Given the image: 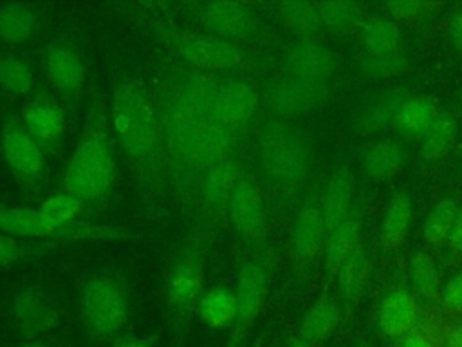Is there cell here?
<instances>
[{"instance_id": "obj_1", "label": "cell", "mask_w": 462, "mask_h": 347, "mask_svg": "<svg viewBox=\"0 0 462 347\" xmlns=\"http://www.w3.org/2000/svg\"><path fill=\"white\" fill-rule=\"evenodd\" d=\"M218 81L215 74L189 67L170 78L157 101L162 157L184 188L188 159L199 134L211 119V99Z\"/></svg>"}, {"instance_id": "obj_2", "label": "cell", "mask_w": 462, "mask_h": 347, "mask_svg": "<svg viewBox=\"0 0 462 347\" xmlns=\"http://www.w3.org/2000/svg\"><path fill=\"white\" fill-rule=\"evenodd\" d=\"M110 128L134 172L141 179L157 181L162 163L159 116L139 83L128 80L116 83L110 99Z\"/></svg>"}, {"instance_id": "obj_3", "label": "cell", "mask_w": 462, "mask_h": 347, "mask_svg": "<svg viewBox=\"0 0 462 347\" xmlns=\"http://www.w3.org/2000/svg\"><path fill=\"white\" fill-rule=\"evenodd\" d=\"M101 98L92 99L83 132L63 174L65 192L85 201L106 197L116 181V155Z\"/></svg>"}, {"instance_id": "obj_4", "label": "cell", "mask_w": 462, "mask_h": 347, "mask_svg": "<svg viewBox=\"0 0 462 347\" xmlns=\"http://www.w3.org/2000/svg\"><path fill=\"white\" fill-rule=\"evenodd\" d=\"M215 228L199 219L197 226L177 249L164 284L168 322L177 338H180L191 320L195 307L202 296L204 264L208 246Z\"/></svg>"}, {"instance_id": "obj_5", "label": "cell", "mask_w": 462, "mask_h": 347, "mask_svg": "<svg viewBox=\"0 0 462 347\" xmlns=\"http://www.w3.org/2000/svg\"><path fill=\"white\" fill-rule=\"evenodd\" d=\"M258 163L269 183L285 192L305 184L312 168V148L305 132L287 119H267L256 136Z\"/></svg>"}, {"instance_id": "obj_6", "label": "cell", "mask_w": 462, "mask_h": 347, "mask_svg": "<svg viewBox=\"0 0 462 347\" xmlns=\"http://www.w3.org/2000/svg\"><path fill=\"white\" fill-rule=\"evenodd\" d=\"M79 311L92 340H110L126 324L128 293L119 278L112 275H92L81 287Z\"/></svg>"}, {"instance_id": "obj_7", "label": "cell", "mask_w": 462, "mask_h": 347, "mask_svg": "<svg viewBox=\"0 0 462 347\" xmlns=\"http://www.w3.org/2000/svg\"><path fill=\"white\" fill-rule=\"evenodd\" d=\"M271 269L265 257L247 258L236 278V320L224 347H245L249 333L265 304L269 293Z\"/></svg>"}, {"instance_id": "obj_8", "label": "cell", "mask_w": 462, "mask_h": 347, "mask_svg": "<svg viewBox=\"0 0 462 347\" xmlns=\"http://www.w3.org/2000/svg\"><path fill=\"white\" fill-rule=\"evenodd\" d=\"M227 219L244 244H247L251 249H260L263 246L267 233L265 204L260 186L247 172H240L235 184L227 208Z\"/></svg>"}, {"instance_id": "obj_9", "label": "cell", "mask_w": 462, "mask_h": 347, "mask_svg": "<svg viewBox=\"0 0 462 347\" xmlns=\"http://www.w3.org/2000/svg\"><path fill=\"white\" fill-rule=\"evenodd\" d=\"M173 45L191 69L208 74L233 70L244 61L238 45L217 36L180 34L173 38Z\"/></svg>"}, {"instance_id": "obj_10", "label": "cell", "mask_w": 462, "mask_h": 347, "mask_svg": "<svg viewBox=\"0 0 462 347\" xmlns=\"http://www.w3.org/2000/svg\"><path fill=\"white\" fill-rule=\"evenodd\" d=\"M328 98V87L321 81H307L300 78H283L269 83L263 92L267 108L278 117L287 119L303 116L319 107Z\"/></svg>"}, {"instance_id": "obj_11", "label": "cell", "mask_w": 462, "mask_h": 347, "mask_svg": "<svg viewBox=\"0 0 462 347\" xmlns=\"http://www.w3.org/2000/svg\"><path fill=\"white\" fill-rule=\"evenodd\" d=\"M260 94L249 81L220 80L211 99V119L220 127L240 134L256 114Z\"/></svg>"}, {"instance_id": "obj_12", "label": "cell", "mask_w": 462, "mask_h": 347, "mask_svg": "<svg viewBox=\"0 0 462 347\" xmlns=\"http://www.w3.org/2000/svg\"><path fill=\"white\" fill-rule=\"evenodd\" d=\"M240 177V166L233 157L211 166L197 184V195L200 201L199 217L211 228H218L227 217L229 201L235 184Z\"/></svg>"}, {"instance_id": "obj_13", "label": "cell", "mask_w": 462, "mask_h": 347, "mask_svg": "<svg viewBox=\"0 0 462 347\" xmlns=\"http://www.w3.org/2000/svg\"><path fill=\"white\" fill-rule=\"evenodd\" d=\"M327 228L319 199L310 197L296 213L291 230V257L298 273H307L319 251L325 248Z\"/></svg>"}, {"instance_id": "obj_14", "label": "cell", "mask_w": 462, "mask_h": 347, "mask_svg": "<svg viewBox=\"0 0 462 347\" xmlns=\"http://www.w3.org/2000/svg\"><path fill=\"white\" fill-rule=\"evenodd\" d=\"M2 154L14 175L22 181H34L45 170V154L36 139L25 130V127L14 119L7 117L2 127L0 136Z\"/></svg>"}, {"instance_id": "obj_15", "label": "cell", "mask_w": 462, "mask_h": 347, "mask_svg": "<svg viewBox=\"0 0 462 347\" xmlns=\"http://www.w3.org/2000/svg\"><path fill=\"white\" fill-rule=\"evenodd\" d=\"M11 314L16 329L25 340H38L42 334L51 333L60 322L56 305L34 286L23 287L14 295Z\"/></svg>"}, {"instance_id": "obj_16", "label": "cell", "mask_w": 462, "mask_h": 347, "mask_svg": "<svg viewBox=\"0 0 462 347\" xmlns=\"http://www.w3.org/2000/svg\"><path fill=\"white\" fill-rule=\"evenodd\" d=\"M236 137V134L209 119V123L202 128L191 148L186 172V190H189L193 184H199V179L211 166L222 163L227 157H233L231 154Z\"/></svg>"}, {"instance_id": "obj_17", "label": "cell", "mask_w": 462, "mask_h": 347, "mask_svg": "<svg viewBox=\"0 0 462 347\" xmlns=\"http://www.w3.org/2000/svg\"><path fill=\"white\" fill-rule=\"evenodd\" d=\"M285 67L292 78L327 83L336 69V56L325 43L314 38H301L289 47Z\"/></svg>"}, {"instance_id": "obj_18", "label": "cell", "mask_w": 462, "mask_h": 347, "mask_svg": "<svg viewBox=\"0 0 462 347\" xmlns=\"http://www.w3.org/2000/svg\"><path fill=\"white\" fill-rule=\"evenodd\" d=\"M202 18L209 31L226 42H238L254 29V16L247 4L238 0H215L204 5Z\"/></svg>"}, {"instance_id": "obj_19", "label": "cell", "mask_w": 462, "mask_h": 347, "mask_svg": "<svg viewBox=\"0 0 462 347\" xmlns=\"http://www.w3.org/2000/svg\"><path fill=\"white\" fill-rule=\"evenodd\" d=\"M43 69L51 83L65 96H74L85 83V67L78 51L63 42L49 43L42 54Z\"/></svg>"}, {"instance_id": "obj_20", "label": "cell", "mask_w": 462, "mask_h": 347, "mask_svg": "<svg viewBox=\"0 0 462 347\" xmlns=\"http://www.w3.org/2000/svg\"><path fill=\"white\" fill-rule=\"evenodd\" d=\"M419 320L415 296L408 289H392L384 295L377 313V324L386 338H406Z\"/></svg>"}, {"instance_id": "obj_21", "label": "cell", "mask_w": 462, "mask_h": 347, "mask_svg": "<svg viewBox=\"0 0 462 347\" xmlns=\"http://www.w3.org/2000/svg\"><path fill=\"white\" fill-rule=\"evenodd\" d=\"M22 125L40 146H52L60 141L65 130V116L54 101L47 98H34L23 108Z\"/></svg>"}, {"instance_id": "obj_22", "label": "cell", "mask_w": 462, "mask_h": 347, "mask_svg": "<svg viewBox=\"0 0 462 347\" xmlns=\"http://www.w3.org/2000/svg\"><path fill=\"white\" fill-rule=\"evenodd\" d=\"M352 192L354 179L346 166L337 168L325 184L323 195L319 199V208L327 233L341 224L352 211Z\"/></svg>"}, {"instance_id": "obj_23", "label": "cell", "mask_w": 462, "mask_h": 347, "mask_svg": "<svg viewBox=\"0 0 462 347\" xmlns=\"http://www.w3.org/2000/svg\"><path fill=\"white\" fill-rule=\"evenodd\" d=\"M361 242V215L359 210H352L350 215L327 233L325 240V273L336 277L339 266L350 257V253Z\"/></svg>"}, {"instance_id": "obj_24", "label": "cell", "mask_w": 462, "mask_h": 347, "mask_svg": "<svg viewBox=\"0 0 462 347\" xmlns=\"http://www.w3.org/2000/svg\"><path fill=\"white\" fill-rule=\"evenodd\" d=\"M341 318V311L332 296L323 293L305 313L296 336L310 345H319L332 336Z\"/></svg>"}, {"instance_id": "obj_25", "label": "cell", "mask_w": 462, "mask_h": 347, "mask_svg": "<svg viewBox=\"0 0 462 347\" xmlns=\"http://www.w3.org/2000/svg\"><path fill=\"white\" fill-rule=\"evenodd\" d=\"M439 107L430 96H408L393 119L395 130L408 139H422L439 116Z\"/></svg>"}, {"instance_id": "obj_26", "label": "cell", "mask_w": 462, "mask_h": 347, "mask_svg": "<svg viewBox=\"0 0 462 347\" xmlns=\"http://www.w3.org/2000/svg\"><path fill=\"white\" fill-rule=\"evenodd\" d=\"M363 168L372 179H392L406 163V150L395 139H379L363 154Z\"/></svg>"}, {"instance_id": "obj_27", "label": "cell", "mask_w": 462, "mask_h": 347, "mask_svg": "<svg viewBox=\"0 0 462 347\" xmlns=\"http://www.w3.org/2000/svg\"><path fill=\"white\" fill-rule=\"evenodd\" d=\"M408 96H410L408 92H404L401 89H395L392 92H384V94L377 96L375 99H372L357 114L356 123H354L356 132L374 134V132H379V130L393 125L397 110Z\"/></svg>"}, {"instance_id": "obj_28", "label": "cell", "mask_w": 462, "mask_h": 347, "mask_svg": "<svg viewBox=\"0 0 462 347\" xmlns=\"http://www.w3.org/2000/svg\"><path fill=\"white\" fill-rule=\"evenodd\" d=\"M200 320L211 329L233 327L236 320V295L235 289L218 286L206 291L197 305Z\"/></svg>"}, {"instance_id": "obj_29", "label": "cell", "mask_w": 462, "mask_h": 347, "mask_svg": "<svg viewBox=\"0 0 462 347\" xmlns=\"http://www.w3.org/2000/svg\"><path fill=\"white\" fill-rule=\"evenodd\" d=\"M370 277V257L363 242L350 253V257L339 266L336 273L337 289L345 300V304L356 302Z\"/></svg>"}, {"instance_id": "obj_30", "label": "cell", "mask_w": 462, "mask_h": 347, "mask_svg": "<svg viewBox=\"0 0 462 347\" xmlns=\"http://www.w3.org/2000/svg\"><path fill=\"white\" fill-rule=\"evenodd\" d=\"M359 38L366 54H392L399 51L401 29L392 18L370 16L359 23Z\"/></svg>"}, {"instance_id": "obj_31", "label": "cell", "mask_w": 462, "mask_h": 347, "mask_svg": "<svg viewBox=\"0 0 462 347\" xmlns=\"http://www.w3.org/2000/svg\"><path fill=\"white\" fill-rule=\"evenodd\" d=\"M36 29L32 9L22 2L0 5V40L7 45L25 43Z\"/></svg>"}, {"instance_id": "obj_32", "label": "cell", "mask_w": 462, "mask_h": 347, "mask_svg": "<svg viewBox=\"0 0 462 347\" xmlns=\"http://www.w3.org/2000/svg\"><path fill=\"white\" fill-rule=\"evenodd\" d=\"M457 119L451 112H439L433 125L420 139V155L428 163L442 159L455 145Z\"/></svg>"}, {"instance_id": "obj_33", "label": "cell", "mask_w": 462, "mask_h": 347, "mask_svg": "<svg viewBox=\"0 0 462 347\" xmlns=\"http://www.w3.org/2000/svg\"><path fill=\"white\" fill-rule=\"evenodd\" d=\"M411 220V201L406 193H399L392 199L386 208L381 224V242L384 248L399 246L410 228Z\"/></svg>"}, {"instance_id": "obj_34", "label": "cell", "mask_w": 462, "mask_h": 347, "mask_svg": "<svg viewBox=\"0 0 462 347\" xmlns=\"http://www.w3.org/2000/svg\"><path fill=\"white\" fill-rule=\"evenodd\" d=\"M457 211L458 204L453 197H442L431 206L422 224V237L426 244L439 248L448 242Z\"/></svg>"}, {"instance_id": "obj_35", "label": "cell", "mask_w": 462, "mask_h": 347, "mask_svg": "<svg viewBox=\"0 0 462 347\" xmlns=\"http://www.w3.org/2000/svg\"><path fill=\"white\" fill-rule=\"evenodd\" d=\"M282 22L303 38H310L319 31L321 20L316 4L305 0H285L276 5Z\"/></svg>"}, {"instance_id": "obj_36", "label": "cell", "mask_w": 462, "mask_h": 347, "mask_svg": "<svg viewBox=\"0 0 462 347\" xmlns=\"http://www.w3.org/2000/svg\"><path fill=\"white\" fill-rule=\"evenodd\" d=\"M410 280L413 289L428 302L440 300V277L433 258L424 251H413L410 257Z\"/></svg>"}, {"instance_id": "obj_37", "label": "cell", "mask_w": 462, "mask_h": 347, "mask_svg": "<svg viewBox=\"0 0 462 347\" xmlns=\"http://www.w3.org/2000/svg\"><path fill=\"white\" fill-rule=\"evenodd\" d=\"M0 230L5 235H18L25 239H52L40 220L36 210L29 208H0Z\"/></svg>"}, {"instance_id": "obj_38", "label": "cell", "mask_w": 462, "mask_h": 347, "mask_svg": "<svg viewBox=\"0 0 462 347\" xmlns=\"http://www.w3.org/2000/svg\"><path fill=\"white\" fill-rule=\"evenodd\" d=\"M316 9L321 25L332 31L348 29L361 18V7L352 0H323L316 2Z\"/></svg>"}, {"instance_id": "obj_39", "label": "cell", "mask_w": 462, "mask_h": 347, "mask_svg": "<svg viewBox=\"0 0 462 347\" xmlns=\"http://www.w3.org/2000/svg\"><path fill=\"white\" fill-rule=\"evenodd\" d=\"M32 69L20 56H0V85L13 94H27L32 89Z\"/></svg>"}, {"instance_id": "obj_40", "label": "cell", "mask_w": 462, "mask_h": 347, "mask_svg": "<svg viewBox=\"0 0 462 347\" xmlns=\"http://www.w3.org/2000/svg\"><path fill=\"white\" fill-rule=\"evenodd\" d=\"M51 246H52L51 242L36 244V242L18 240L13 235H0V267L45 253L47 249H51Z\"/></svg>"}, {"instance_id": "obj_41", "label": "cell", "mask_w": 462, "mask_h": 347, "mask_svg": "<svg viewBox=\"0 0 462 347\" xmlns=\"http://www.w3.org/2000/svg\"><path fill=\"white\" fill-rule=\"evenodd\" d=\"M361 67L366 74L374 78H390L404 72V69L408 67V61H406V56H402L397 51L392 54H379V56L366 54Z\"/></svg>"}, {"instance_id": "obj_42", "label": "cell", "mask_w": 462, "mask_h": 347, "mask_svg": "<svg viewBox=\"0 0 462 347\" xmlns=\"http://www.w3.org/2000/svg\"><path fill=\"white\" fill-rule=\"evenodd\" d=\"M439 7V4L433 2H419V0H408V2H388L386 9L390 11V14L395 20H404V22H411V20H420L426 14H430L431 9Z\"/></svg>"}, {"instance_id": "obj_43", "label": "cell", "mask_w": 462, "mask_h": 347, "mask_svg": "<svg viewBox=\"0 0 462 347\" xmlns=\"http://www.w3.org/2000/svg\"><path fill=\"white\" fill-rule=\"evenodd\" d=\"M440 304L444 311L460 314L462 313V273L455 275L440 291Z\"/></svg>"}, {"instance_id": "obj_44", "label": "cell", "mask_w": 462, "mask_h": 347, "mask_svg": "<svg viewBox=\"0 0 462 347\" xmlns=\"http://www.w3.org/2000/svg\"><path fill=\"white\" fill-rule=\"evenodd\" d=\"M448 249L453 257L457 258H462V206H458V211H457V217L453 220V226H451V231H449V237H448Z\"/></svg>"}, {"instance_id": "obj_45", "label": "cell", "mask_w": 462, "mask_h": 347, "mask_svg": "<svg viewBox=\"0 0 462 347\" xmlns=\"http://www.w3.org/2000/svg\"><path fill=\"white\" fill-rule=\"evenodd\" d=\"M448 33H449V40H451L453 47L458 52H462V5L451 14Z\"/></svg>"}, {"instance_id": "obj_46", "label": "cell", "mask_w": 462, "mask_h": 347, "mask_svg": "<svg viewBox=\"0 0 462 347\" xmlns=\"http://www.w3.org/2000/svg\"><path fill=\"white\" fill-rule=\"evenodd\" d=\"M157 342V334L153 336H144V338H137V336H125L114 342L112 347H153Z\"/></svg>"}, {"instance_id": "obj_47", "label": "cell", "mask_w": 462, "mask_h": 347, "mask_svg": "<svg viewBox=\"0 0 462 347\" xmlns=\"http://www.w3.org/2000/svg\"><path fill=\"white\" fill-rule=\"evenodd\" d=\"M442 347H462V322H458L446 333Z\"/></svg>"}, {"instance_id": "obj_48", "label": "cell", "mask_w": 462, "mask_h": 347, "mask_svg": "<svg viewBox=\"0 0 462 347\" xmlns=\"http://www.w3.org/2000/svg\"><path fill=\"white\" fill-rule=\"evenodd\" d=\"M401 347H435V345H433L431 340L426 338L424 334L411 333V334H408L406 338H402Z\"/></svg>"}, {"instance_id": "obj_49", "label": "cell", "mask_w": 462, "mask_h": 347, "mask_svg": "<svg viewBox=\"0 0 462 347\" xmlns=\"http://www.w3.org/2000/svg\"><path fill=\"white\" fill-rule=\"evenodd\" d=\"M287 347H314V345L303 342L300 336L294 334V336H289V338H287Z\"/></svg>"}, {"instance_id": "obj_50", "label": "cell", "mask_w": 462, "mask_h": 347, "mask_svg": "<svg viewBox=\"0 0 462 347\" xmlns=\"http://www.w3.org/2000/svg\"><path fill=\"white\" fill-rule=\"evenodd\" d=\"M14 347H52V345L43 342V340H25V342H22V343H18Z\"/></svg>"}, {"instance_id": "obj_51", "label": "cell", "mask_w": 462, "mask_h": 347, "mask_svg": "<svg viewBox=\"0 0 462 347\" xmlns=\"http://www.w3.org/2000/svg\"><path fill=\"white\" fill-rule=\"evenodd\" d=\"M265 338H267V329L260 331V334L253 340V343L249 347H263L265 345Z\"/></svg>"}, {"instance_id": "obj_52", "label": "cell", "mask_w": 462, "mask_h": 347, "mask_svg": "<svg viewBox=\"0 0 462 347\" xmlns=\"http://www.w3.org/2000/svg\"><path fill=\"white\" fill-rule=\"evenodd\" d=\"M458 157H460V161H462V143L458 145Z\"/></svg>"}, {"instance_id": "obj_53", "label": "cell", "mask_w": 462, "mask_h": 347, "mask_svg": "<svg viewBox=\"0 0 462 347\" xmlns=\"http://www.w3.org/2000/svg\"><path fill=\"white\" fill-rule=\"evenodd\" d=\"M458 101H460V108H462V89H460V96H458Z\"/></svg>"}, {"instance_id": "obj_54", "label": "cell", "mask_w": 462, "mask_h": 347, "mask_svg": "<svg viewBox=\"0 0 462 347\" xmlns=\"http://www.w3.org/2000/svg\"><path fill=\"white\" fill-rule=\"evenodd\" d=\"M357 347H366V345H365V343H359V345H357Z\"/></svg>"}]
</instances>
